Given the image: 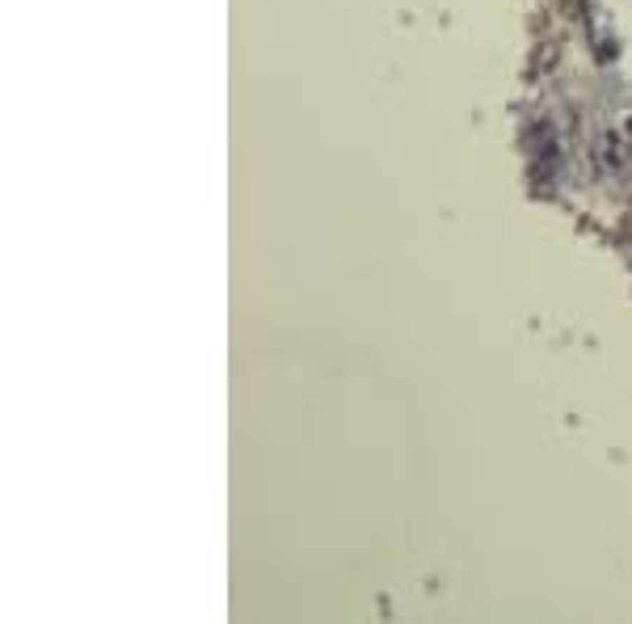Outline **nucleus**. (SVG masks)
Returning <instances> with one entry per match:
<instances>
[]
</instances>
